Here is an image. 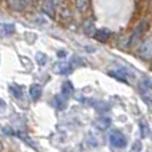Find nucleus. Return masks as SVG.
<instances>
[{
    "label": "nucleus",
    "mask_w": 152,
    "mask_h": 152,
    "mask_svg": "<svg viewBox=\"0 0 152 152\" xmlns=\"http://www.w3.org/2000/svg\"><path fill=\"white\" fill-rule=\"evenodd\" d=\"M61 3H63V0H44L43 10L50 18L56 19V13H58L59 8H61Z\"/></svg>",
    "instance_id": "obj_1"
},
{
    "label": "nucleus",
    "mask_w": 152,
    "mask_h": 152,
    "mask_svg": "<svg viewBox=\"0 0 152 152\" xmlns=\"http://www.w3.org/2000/svg\"><path fill=\"white\" fill-rule=\"evenodd\" d=\"M110 143L113 148H123L127 145V139L124 137V135L119 131H112L110 134Z\"/></svg>",
    "instance_id": "obj_2"
},
{
    "label": "nucleus",
    "mask_w": 152,
    "mask_h": 152,
    "mask_svg": "<svg viewBox=\"0 0 152 152\" xmlns=\"http://www.w3.org/2000/svg\"><path fill=\"white\" fill-rule=\"evenodd\" d=\"M145 24H147V20L142 21V23H140L139 26H137L136 28L134 29V32H132V35H131V39L128 40V44H132V43H134L135 40H137V37L142 36V35H143V31H144Z\"/></svg>",
    "instance_id": "obj_3"
},
{
    "label": "nucleus",
    "mask_w": 152,
    "mask_h": 152,
    "mask_svg": "<svg viewBox=\"0 0 152 152\" xmlns=\"http://www.w3.org/2000/svg\"><path fill=\"white\" fill-rule=\"evenodd\" d=\"M71 66H69L68 63H64V61H60V63H58L55 66V68H53V71L56 72V74H60V75H68L69 72H71Z\"/></svg>",
    "instance_id": "obj_4"
},
{
    "label": "nucleus",
    "mask_w": 152,
    "mask_h": 152,
    "mask_svg": "<svg viewBox=\"0 0 152 152\" xmlns=\"http://www.w3.org/2000/svg\"><path fill=\"white\" fill-rule=\"evenodd\" d=\"M42 92H43L42 86H39V84H32L31 88H29V95H31L32 100H35V102L40 99V96H42Z\"/></svg>",
    "instance_id": "obj_5"
},
{
    "label": "nucleus",
    "mask_w": 152,
    "mask_h": 152,
    "mask_svg": "<svg viewBox=\"0 0 152 152\" xmlns=\"http://www.w3.org/2000/svg\"><path fill=\"white\" fill-rule=\"evenodd\" d=\"M142 58L143 59H150L151 58V39L148 37L147 40H145V43H143L142 45Z\"/></svg>",
    "instance_id": "obj_6"
},
{
    "label": "nucleus",
    "mask_w": 152,
    "mask_h": 152,
    "mask_svg": "<svg viewBox=\"0 0 152 152\" xmlns=\"http://www.w3.org/2000/svg\"><path fill=\"white\" fill-rule=\"evenodd\" d=\"M72 92H74V86H72L71 81H64L63 86H61V94L64 97H69L72 95Z\"/></svg>",
    "instance_id": "obj_7"
},
{
    "label": "nucleus",
    "mask_w": 152,
    "mask_h": 152,
    "mask_svg": "<svg viewBox=\"0 0 152 152\" xmlns=\"http://www.w3.org/2000/svg\"><path fill=\"white\" fill-rule=\"evenodd\" d=\"M53 105L58 110H64L67 105V99L63 96V95H58V96L53 97Z\"/></svg>",
    "instance_id": "obj_8"
},
{
    "label": "nucleus",
    "mask_w": 152,
    "mask_h": 152,
    "mask_svg": "<svg viewBox=\"0 0 152 152\" xmlns=\"http://www.w3.org/2000/svg\"><path fill=\"white\" fill-rule=\"evenodd\" d=\"M111 126V119L107 116H100L96 121V127L99 129H107Z\"/></svg>",
    "instance_id": "obj_9"
},
{
    "label": "nucleus",
    "mask_w": 152,
    "mask_h": 152,
    "mask_svg": "<svg viewBox=\"0 0 152 152\" xmlns=\"http://www.w3.org/2000/svg\"><path fill=\"white\" fill-rule=\"evenodd\" d=\"M94 36H95V39H97L99 42H105V40L111 36V32L108 31V29H99V31H96L94 34Z\"/></svg>",
    "instance_id": "obj_10"
},
{
    "label": "nucleus",
    "mask_w": 152,
    "mask_h": 152,
    "mask_svg": "<svg viewBox=\"0 0 152 152\" xmlns=\"http://www.w3.org/2000/svg\"><path fill=\"white\" fill-rule=\"evenodd\" d=\"M15 31V26L13 24H1L0 26V34L1 35H11Z\"/></svg>",
    "instance_id": "obj_11"
},
{
    "label": "nucleus",
    "mask_w": 152,
    "mask_h": 152,
    "mask_svg": "<svg viewBox=\"0 0 152 152\" xmlns=\"http://www.w3.org/2000/svg\"><path fill=\"white\" fill-rule=\"evenodd\" d=\"M88 1L89 0H76V7H77V11L84 12V11L88 8Z\"/></svg>",
    "instance_id": "obj_12"
},
{
    "label": "nucleus",
    "mask_w": 152,
    "mask_h": 152,
    "mask_svg": "<svg viewBox=\"0 0 152 152\" xmlns=\"http://www.w3.org/2000/svg\"><path fill=\"white\" fill-rule=\"evenodd\" d=\"M7 1H8V4H10L12 8H15V10L20 11V10H23V7H24L21 0H7Z\"/></svg>",
    "instance_id": "obj_13"
},
{
    "label": "nucleus",
    "mask_w": 152,
    "mask_h": 152,
    "mask_svg": "<svg viewBox=\"0 0 152 152\" xmlns=\"http://www.w3.org/2000/svg\"><path fill=\"white\" fill-rule=\"evenodd\" d=\"M10 89H11V92H12V95L15 97H20L21 96V88L19 86H16V84L15 86H11Z\"/></svg>",
    "instance_id": "obj_14"
},
{
    "label": "nucleus",
    "mask_w": 152,
    "mask_h": 152,
    "mask_svg": "<svg viewBox=\"0 0 152 152\" xmlns=\"http://www.w3.org/2000/svg\"><path fill=\"white\" fill-rule=\"evenodd\" d=\"M110 75L116 79H120V80H126V75L121 71H110Z\"/></svg>",
    "instance_id": "obj_15"
},
{
    "label": "nucleus",
    "mask_w": 152,
    "mask_h": 152,
    "mask_svg": "<svg viewBox=\"0 0 152 152\" xmlns=\"http://www.w3.org/2000/svg\"><path fill=\"white\" fill-rule=\"evenodd\" d=\"M36 60H37V63L39 64H45V61H47V56L44 55V53H36Z\"/></svg>",
    "instance_id": "obj_16"
}]
</instances>
